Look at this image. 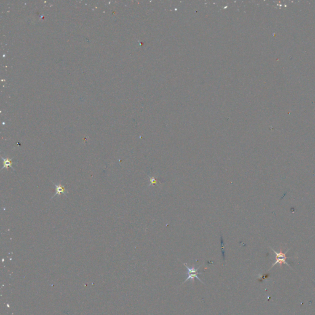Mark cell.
Instances as JSON below:
<instances>
[{
  "label": "cell",
  "mask_w": 315,
  "mask_h": 315,
  "mask_svg": "<svg viewBox=\"0 0 315 315\" xmlns=\"http://www.w3.org/2000/svg\"><path fill=\"white\" fill-rule=\"evenodd\" d=\"M270 248L271 249H272V250L273 251V252L275 253V255H276V260L275 262L273 264L272 267H273V266H274L276 264H281V265L283 264H286V265H287L289 266V267H291V266L287 263V262H286V259H288V258H290V257H287L286 256V253H287L289 251V249H289L288 250H287L286 252H284H284H282L281 250L279 252H278L276 251L275 250H274V249H273V248L271 247H270Z\"/></svg>",
  "instance_id": "2"
},
{
  "label": "cell",
  "mask_w": 315,
  "mask_h": 315,
  "mask_svg": "<svg viewBox=\"0 0 315 315\" xmlns=\"http://www.w3.org/2000/svg\"><path fill=\"white\" fill-rule=\"evenodd\" d=\"M52 183H53L55 187L56 191H55V195L52 197V198H53L54 197L56 196L57 195H60L61 194L66 195L68 193V191L66 189H65V188L62 185H61L60 183H58V184H55V183H54V182H52Z\"/></svg>",
  "instance_id": "3"
},
{
  "label": "cell",
  "mask_w": 315,
  "mask_h": 315,
  "mask_svg": "<svg viewBox=\"0 0 315 315\" xmlns=\"http://www.w3.org/2000/svg\"><path fill=\"white\" fill-rule=\"evenodd\" d=\"M1 158L3 161V167L2 168V170L4 169H7L8 167H10L13 170H15V169L13 168L12 167V160L13 158H4L3 157H1Z\"/></svg>",
  "instance_id": "4"
},
{
  "label": "cell",
  "mask_w": 315,
  "mask_h": 315,
  "mask_svg": "<svg viewBox=\"0 0 315 315\" xmlns=\"http://www.w3.org/2000/svg\"><path fill=\"white\" fill-rule=\"evenodd\" d=\"M183 265H184L185 266V267H186V268H187V270H188V272H187V276H188V277H187V278L186 279L185 281L183 283V284H184L185 283H186L187 281H189V280H191V281H193V279H194L195 278H197V279H198L199 280V281L201 283H202L203 284H204V283L202 281H201V279L199 278V277L198 276V275H199V274H202V273H201V272H198V270L199 269V268L201 267V266H199L198 268H193H193L189 267V266L187 265V264H183Z\"/></svg>",
  "instance_id": "1"
}]
</instances>
